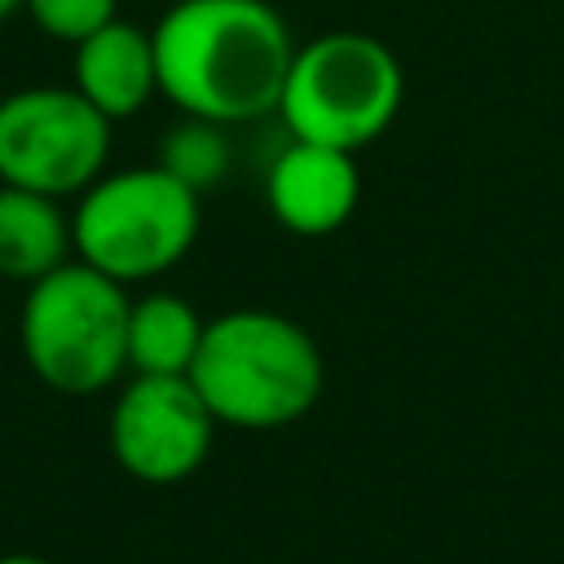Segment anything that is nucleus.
Returning a JSON list of instances; mask_svg holds the SVG:
<instances>
[{"instance_id": "13", "label": "nucleus", "mask_w": 564, "mask_h": 564, "mask_svg": "<svg viewBox=\"0 0 564 564\" xmlns=\"http://www.w3.org/2000/svg\"><path fill=\"white\" fill-rule=\"evenodd\" d=\"M22 13L44 31L48 40L79 44L106 22L119 18V0H22Z\"/></svg>"}, {"instance_id": "4", "label": "nucleus", "mask_w": 564, "mask_h": 564, "mask_svg": "<svg viewBox=\"0 0 564 564\" xmlns=\"http://www.w3.org/2000/svg\"><path fill=\"white\" fill-rule=\"evenodd\" d=\"M198 189L163 163L101 172L70 207L75 260L132 286L176 269L203 225Z\"/></svg>"}, {"instance_id": "7", "label": "nucleus", "mask_w": 564, "mask_h": 564, "mask_svg": "<svg viewBox=\"0 0 564 564\" xmlns=\"http://www.w3.org/2000/svg\"><path fill=\"white\" fill-rule=\"evenodd\" d=\"M115 463L141 485L189 480L216 441V419L189 375H132L106 419Z\"/></svg>"}, {"instance_id": "2", "label": "nucleus", "mask_w": 564, "mask_h": 564, "mask_svg": "<svg viewBox=\"0 0 564 564\" xmlns=\"http://www.w3.org/2000/svg\"><path fill=\"white\" fill-rule=\"evenodd\" d=\"M189 383L216 423L273 432L322 401L326 361L300 322L273 308H234L203 326Z\"/></svg>"}, {"instance_id": "14", "label": "nucleus", "mask_w": 564, "mask_h": 564, "mask_svg": "<svg viewBox=\"0 0 564 564\" xmlns=\"http://www.w3.org/2000/svg\"><path fill=\"white\" fill-rule=\"evenodd\" d=\"M0 564H53V560H44L35 551H9V555H0Z\"/></svg>"}, {"instance_id": "9", "label": "nucleus", "mask_w": 564, "mask_h": 564, "mask_svg": "<svg viewBox=\"0 0 564 564\" xmlns=\"http://www.w3.org/2000/svg\"><path fill=\"white\" fill-rule=\"evenodd\" d=\"M70 48V88L110 123L132 119L159 97V62L150 31L115 18Z\"/></svg>"}, {"instance_id": "10", "label": "nucleus", "mask_w": 564, "mask_h": 564, "mask_svg": "<svg viewBox=\"0 0 564 564\" xmlns=\"http://www.w3.org/2000/svg\"><path fill=\"white\" fill-rule=\"evenodd\" d=\"M66 260H75V238L62 198L0 181V278L31 286Z\"/></svg>"}, {"instance_id": "15", "label": "nucleus", "mask_w": 564, "mask_h": 564, "mask_svg": "<svg viewBox=\"0 0 564 564\" xmlns=\"http://www.w3.org/2000/svg\"><path fill=\"white\" fill-rule=\"evenodd\" d=\"M13 13H22V0H0V22H9Z\"/></svg>"}, {"instance_id": "1", "label": "nucleus", "mask_w": 564, "mask_h": 564, "mask_svg": "<svg viewBox=\"0 0 564 564\" xmlns=\"http://www.w3.org/2000/svg\"><path fill=\"white\" fill-rule=\"evenodd\" d=\"M150 40L159 97L220 128L273 115L295 57L282 13L264 0H176Z\"/></svg>"}, {"instance_id": "8", "label": "nucleus", "mask_w": 564, "mask_h": 564, "mask_svg": "<svg viewBox=\"0 0 564 564\" xmlns=\"http://www.w3.org/2000/svg\"><path fill=\"white\" fill-rule=\"evenodd\" d=\"M264 198L282 229L300 238L335 234L357 212L361 198L357 159L348 150L291 137V145L269 163Z\"/></svg>"}, {"instance_id": "6", "label": "nucleus", "mask_w": 564, "mask_h": 564, "mask_svg": "<svg viewBox=\"0 0 564 564\" xmlns=\"http://www.w3.org/2000/svg\"><path fill=\"white\" fill-rule=\"evenodd\" d=\"M110 119L70 84H26L0 97V181L79 198L110 159Z\"/></svg>"}, {"instance_id": "12", "label": "nucleus", "mask_w": 564, "mask_h": 564, "mask_svg": "<svg viewBox=\"0 0 564 564\" xmlns=\"http://www.w3.org/2000/svg\"><path fill=\"white\" fill-rule=\"evenodd\" d=\"M159 163L185 181L189 189H207V185H220V176L229 172V145H225V128L220 123H207V119H189L176 123L163 145H159Z\"/></svg>"}, {"instance_id": "3", "label": "nucleus", "mask_w": 564, "mask_h": 564, "mask_svg": "<svg viewBox=\"0 0 564 564\" xmlns=\"http://www.w3.org/2000/svg\"><path fill=\"white\" fill-rule=\"evenodd\" d=\"M128 286L84 260H66L26 286L18 348L31 375L66 397H93L128 370Z\"/></svg>"}, {"instance_id": "11", "label": "nucleus", "mask_w": 564, "mask_h": 564, "mask_svg": "<svg viewBox=\"0 0 564 564\" xmlns=\"http://www.w3.org/2000/svg\"><path fill=\"white\" fill-rule=\"evenodd\" d=\"M198 308L176 291H150L128 304V370L132 375H189L203 344Z\"/></svg>"}, {"instance_id": "5", "label": "nucleus", "mask_w": 564, "mask_h": 564, "mask_svg": "<svg viewBox=\"0 0 564 564\" xmlns=\"http://www.w3.org/2000/svg\"><path fill=\"white\" fill-rule=\"evenodd\" d=\"M401 97L405 70L383 40L366 31H326L295 44L278 115L291 137L357 154L392 128Z\"/></svg>"}]
</instances>
